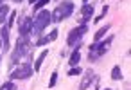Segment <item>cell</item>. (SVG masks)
<instances>
[{"instance_id":"4fadbf2b","label":"cell","mask_w":131,"mask_h":90,"mask_svg":"<svg viewBox=\"0 0 131 90\" xmlns=\"http://www.w3.org/2000/svg\"><path fill=\"white\" fill-rule=\"evenodd\" d=\"M108 31H110V25H104V27H101V29L95 33V36H93V38H95V42H99V40H101V38H102V36L108 33Z\"/></svg>"},{"instance_id":"9c48e42d","label":"cell","mask_w":131,"mask_h":90,"mask_svg":"<svg viewBox=\"0 0 131 90\" xmlns=\"http://www.w3.org/2000/svg\"><path fill=\"white\" fill-rule=\"evenodd\" d=\"M79 59H81V52H79V49H75V51L70 54V59H68V63H70L72 67H77V65H79Z\"/></svg>"},{"instance_id":"5bb4252c","label":"cell","mask_w":131,"mask_h":90,"mask_svg":"<svg viewBox=\"0 0 131 90\" xmlns=\"http://www.w3.org/2000/svg\"><path fill=\"white\" fill-rule=\"evenodd\" d=\"M45 58H47V51H43V52L40 54V58L36 59V63H34V70H36V72L40 70V67H41V63H43V59H45Z\"/></svg>"},{"instance_id":"d4e9b609","label":"cell","mask_w":131,"mask_h":90,"mask_svg":"<svg viewBox=\"0 0 131 90\" xmlns=\"http://www.w3.org/2000/svg\"><path fill=\"white\" fill-rule=\"evenodd\" d=\"M0 45H2V40H0Z\"/></svg>"},{"instance_id":"277c9868","label":"cell","mask_w":131,"mask_h":90,"mask_svg":"<svg viewBox=\"0 0 131 90\" xmlns=\"http://www.w3.org/2000/svg\"><path fill=\"white\" fill-rule=\"evenodd\" d=\"M88 31V27L86 25H81V27H75V29H72L70 31V34H68V38H67V43L70 45V47H75L79 42H81V38L84 36V33Z\"/></svg>"},{"instance_id":"e0dca14e","label":"cell","mask_w":131,"mask_h":90,"mask_svg":"<svg viewBox=\"0 0 131 90\" xmlns=\"http://www.w3.org/2000/svg\"><path fill=\"white\" fill-rule=\"evenodd\" d=\"M56 81H58V72H52L50 81H49V86H50V88H52V86H56Z\"/></svg>"},{"instance_id":"ba28073f","label":"cell","mask_w":131,"mask_h":90,"mask_svg":"<svg viewBox=\"0 0 131 90\" xmlns=\"http://www.w3.org/2000/svg\"><path fill=\"white\" fill-rule=\"evenodd\" d=\"M81 15H83V22H88L92 16H93V6H90V4H84L83 6V9H81Z\"/></svg>"},{"instance_id":"cb8c5ba5","label":"cell","mask_w":131,"mask_h":90,"mask_svg":"<svg viewBox=\"0 0 131 90\" xmlns=\"http://www.w3.org/2000/svg\"><path fill=\"white\" fill-rule=\"evenodd\" d=\"M83 2H90V0H83Z\"/></svg>"},{"instance_id":"52a82bcc","label":"cell","mask_w":131,"mask_h":90,"mask_svg":"<svg viewBox=\"0 0 131 90\" xmlns=\"http://www.w3.org/2000/svg\"><path fill=\"white\" fill-rule=\"evenodd\" d=\"M93 79H95V74H93L92 70H86L84 76H83V79H81V83H79V90H86V88L93 83Z\"/></svg>"},{"instance_id":"6da1fadb","label":"cell","mask_w":131,"mask_h":90,"mask_svg":"<svg viewBox=\"0 0 131 90\" xmlns=\"http://www.w3.org/2000/svg\"><path fill=\"white\" fill-rule=\"evenodd\" d=\"M50 22H52L50 13H49V11H45V9H41V11L36 15V20H32V33L41 34V33H43V29H45Z\"/></svg>"},{"instance_id":"9a60e30c","label":"cell","mask_w":131,"mask_h":90,"mask_svg":"<svg viewBox=\"0 0 131 90\" xmlns=\"http://www.w3.org/2000/svg\"><path fill=\"white\" fill-rule=\"evenodd\" d=\"M15 88H16V86H15L11 81H6V83L2 85V88H0V90H15Z\"/></svg>"},{"instance_id":"ffe728a7","label":"cell","mask_w":131,"mask_h":90,"mask_svg":"<svg viewBox=\"0 0 131 90\" xmlns=\"http://www.w3.org/2000/svg\"><path fill=\"white\" fill-rule=\"evenodd\" d=\"M47 38H49V40H50V42H54V40H56V38H58V29H54V31H52V33H50V34H49V36H47Z\"/></svg>"},{"instance_id":"44dd1931","label":"cell","mask_w":131,"mask_h":90,"mask_svg":"<svg viewBox=\"0 0 131 90\" xmlns=\"http://www.w3.org/2000/svg\"><path fill=\"white\" fill-rule=\"evenodd\" d=\"M97 90H111V88H97Z\"/></svg>"},{"instance_id":"8992f818","label":"cell","mask_w":131,"mask_h":90,"mask_svg":"<svg viewBox=\"0 0 131 90\" xmlns=\"http://www.w3.org/2000/svg\"><path fill=\"white\" fill-rule=\"evenodd\" d=\"M31 31H32V18L25 16L24 20H20V36H29Z\"/></svg>"},{"instance_id":"3957f363","label":"cell","mask_w":131,"mask_h":90,"mask_svg":"<svg viewBox=\"0 0 131 90\" xmlns=\"http://www.w3.org/2000/svg\"><path fill=\"white\" fill-rule=\"evenodd\" d=\"M72 11H74V4H72V2H61V4L50 13L52 22H61V20L68 18V16L72 15Z\"/></svg>"},{"instance_id":"484cf974","label":"cell","mask_w":131,"mask_h":90,"mask_svg":"<svg viewBox=\"0 0 131 90\" xmlns=\"http://www.w3.org/2000/svg\"><path fill=\"white\" fill-rule=\"evenodd\" d=\"M0 2H4V0H0Z\"/></svg>"},{"instance_id":"ac0fdd59","label":"cell","mask_w":131,"mask_h":90,"mask_svg":"<svg viewBox=\"0 0 131 90\" xmlns=\"http://www.w3.org/2000/svg\"><path fill=\"white\" fill-rule=\"evenodd\" d=\"M49 2H50V0H38V2L34 4V9H36V11H38V9H41V7H43L45 4H49Z\"/></svg>"},{"instance_id":"7402d4cb","label":"cell","mask_w":131,"mask_h":90,"mask_svg":"<svg viewBox=\"0 0 131 90\" xmlns=\"http://www.w3.org/2000/svg\"><path fill=\"white\" fill-rule=\"evenodd\" d=\"M36 2H38V0H31V4H36Z\"/></svg>"},{"instance_id":"2e32d148","label":"cell","mask_w":131,"mask_h":90,"mask_svg":"<svg viewBox=\"0 0 131 90\" xmlns=\"http://www.w3.org/2000/svg\"><path fill=\"white\" fill-rule=\"evenodd\" d=\"M106 15H108V6H104V7H102V11H101V15H99V16H95V22L102 20V18H104Z\"/></svg>"},{"instance_id":"603a6c76","label":"cell","mask_w":131,"mask_h":90,"mask_svg":"<svg viewBox=\"0 0 131 90\" xmlns=\"http://www.w3.org/2000/svg\"><path fill=\"white\" fill-rule=\"evenodd\" d=\"M13 2H22V0H13Z\"/></svg>"},{"instance_id":"7c38bea8","label":"cell","mask_w":131,"mask_h":90,"mask_svg":"<svg viewBox=\"0 0 131 90\" xmlns=\"http://www.w3.org/2000/svg\"><path fill=\"white\" fill-rule=\"evenodd\" d=\"M7 13H11L7 6H0V24H4V22H6V18H7Z\"/></svg>"},{"instance_id":"7a4b0ae2","label":"cell","mask_w":131,"mask_h":90,"mask_svg":"<svg viewBox=\"0 0 131 90\" xmlns=\"http://www.w3.org/2000/svg\"><path fill=\"white\" fill-rule=\"evenodd\" d=\"M29 47H31V42H29V36H20L18 42H16V49L11 56V63H18L22 56L29 54Z\"/></svg>"},{"instance_id":"5b68a950","label":"cell","mask_w":131,"mask_h":90,"mask_svg":"<svg viewBox=\"0 0 131 90\" xmlns=\"http://www.w3.org/2000/svg\"><path fill=\"white\" fill-rule=\"evenodd\" d=\"M32 76V67L31 63H24L22 67H18L13 74H11V79H29Z\"/></svg>"},{"instance_id":"d6986e66","label":"cell","mask_w":131,"mask_h":90,"mask_svg":"<svg viewBox=\"0 0 131 90\" xmlns=\"http://www.w3.org/2000/svg\"><path fill=\"white\" fill-rule=\"evenodd\" d=\"M79 74H81V68L79 67H72L68 70V76H79Z\"/></svg>"},{"instance_id":"8fae6325","label":"cell","mask_w":131,"mask_h":90,"mask_svg":"<svg viewBox=\"0 0 131 90\" xmlns=\"http://www.w3.org/2000/svg\"><path fill=\"white\" fill-rule=\"evenodd\" d=\"M111 79H115V81H120V79H122V70H120L118 65H115V67L111 68Z\"/></svg>"},{"instance_id":"30bf717a","label":"cell","mask_w":131,"mask_h":90,"mask_svg":"<svg viewBox=\"0 0 131 90\" xmlns=\"http://www.w3.org/2000/svg\"><path fill=\"white\" fill-rule=\"evenodd\" d=\"M2 43H4V49L7 51V47H9V27L7 25L2 29Z\"/></svg>"}]
</instances>
